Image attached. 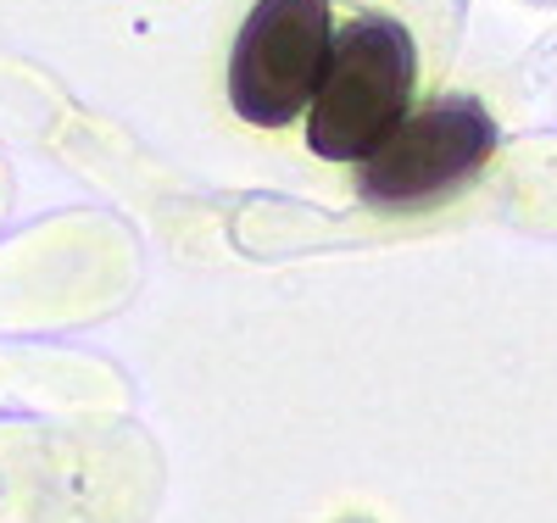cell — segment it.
Returning <instances> with one entry per match:
<instances>
[{
  "label": "cell",
  "mask_w": 557,
  "mask_h": 523,
  "mask_svg": "<svg viewBox=\"0 0 557 523\" xmlns=\"http://www.w3.org/2000/svg\"><path fill=\"white\" fill-rule=\"evenodd\" d=\"M412 84H418L412 34L385 12H357L346 28H335L330 67L312 89V107L301 112L307 151L357 167L412 112Z\"/></svg>",
  "instance_id": "cell-1"
},
{
  "label": "cell",
  "mask_w": 557,
  "mask_h": 523,
  "mask_svg": "<svg viewBox=\"0 0 557 523\" xmlns=\"http://www.w3.org/2000/svg\"><path fill=\"white\" fill-rule=\"evenodd\" d=\"M496 151V123L474 95H441L412 107L357 162V196L374 212H418L462 189Z\"/></svg>",
  "instance_id": "cell-2"
},
{
  "label": "cell",
  "mask_w": 557,
  "mask_h": 523,
  "mask_svg": "<svg viewBox=\"0 0 557 523\" xmlns=\"http://www.w3.org/2000/svg\"><path fill=\"white\" fill-rule=\"evenodd\" d=\"M330 0H257L235 34V51H228V107L251 128L296 123L330 67Z\"/></svg>",
  "instance_id": "cell-3"
}]
</instances>
